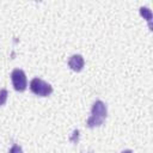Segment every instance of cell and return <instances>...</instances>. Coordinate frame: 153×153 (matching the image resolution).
<instances>
[{
    "instance_id": "obj_1",
    "label": "cell",
    "mask_w": 153,
    "mask_h": 153,
    "mask_svg": "<svg viewBox=\"0 0 153 153\" xmlns=\"http://www.w3.org/2000/svg\"><path fill=\"white\" fill-rule=\"evenodd\" d=\"M91 112H92V115L88 117V120L86 122L87 127L88 128H96V127L102 126L104 120L106 118V114H108L105 104L102 100H96L92 105Z\"/></svg>"
},
{
    "instance_id": "obj_2",
    "label": "cell",
    "mask_w": 153,
    "mask_h": 153,
    "mask_svg": "<svg viewBox=\"0 0 153 153\" xmlns=\"http://www.w3.org/2000/svg\"><path fill=\"white\" fill-rule=\"evenodd\" d=\"M30 90L32 93L39 97H48L53 92V87L39 78H33L30 81Z\"/></svg>"
},
{
    "instance_id": "obj_3",
    "label": "cell",
    "mask_w": 153,
    "mask_h": 153,
    "mask_svg": "<svg viewBox=\"0 0 153 153\" xmlns=\"http://www.w3.org/2000/svg\"><path fill=\"white\" fill-rule=\"evenodd\" d=\"M11 79H12V84H13V87L16 91H19V92H23L26 90V86H27V80H26V75L25 73L17 68L14 69L12 73H11Z\"/></svg>"
},
{
    "instance_id": "obj_4",
    "label": "cell",
    "mask_w": 153,
    "mask_h": 153,
    "mask_svg": "<svg viewBox=\"0 0 153 153\" xmlns=\"http://www.w3.org/2000/svg\"><path fill=\"white\" fill-rule=\"evenodd\" d=\"M84 65H85V61H84V57L79 54H75V55H72L68 60V66L71 67L72 71L74 72H80L82 68H84Z\"/></svg>"
},
{
    "instance_id": "obj_5",
    "label": "cell",
    "mask_w": 153,
    "mask_h": 153,
    "mask_svg": "<svg viewBox=\"0 0 153 153\" xmlns=\"http://www.w3.org/2000/svg\"><path fill=\"white\" fill-rule=\"evenodd\" d=\"M140 14L148 22V25H149V27L152 29V25H151V20H152V12H151V10L148 8V7H141L140 8Z\"/></svg>"
},
{
    "instance_id": "obj_6",
    "label": "cell",
    "mask_w": 153,
    "mask_h": 153,
    "mask_svg": "<svg viewBox=\"0 0 153 153\" xmlns=\"http://www.w3.org/2000/svg\"><path fill=\"white\" fill-rule=\"evenodd\" d=\"M7 96H8V92L6 88H1L0 90V106L4 105L7 100Z\"/></svg>"
},
{
    "instance_id": "obj_7",
    "label": "cell",
    "mask_w": 153,
    "mask_h": 153,
    "mask_svg": "<svg viewBox=\"0 0 153 153\" xmlns=\"http://www.w3.org/2000/svg\"><path fill=\"white\" fill-rule=\"evenodd\" d=\"M8 153H23V149H22L20 146H18V145H13V146L11 147V149H10Z\"/></svg>"
},
{
    "instance_id": "obj_8",
    "label": "cell",
    "mask_w": 153,
    "mask_h": 153,
    "mask_svg": "<svg viewBox=\"0 0 153 153\" xmlns=\"http://www.w3.org/2000/svg\"><path fill=\"white\" fill-rule=\"evenodd\" d=\"M78 137H79V130H74V131L72 133V136H71V141H72V142H74V143H76V141H78Z\"/></svg>"
},
{
    "instance_id": "obj_9",
    "label": "cell",
    "mask_w": 153,
    "mask_h": 153,
    "mask_svg": "<svg viewBox=\"0 0 153 153\" xmlns=\"http://www.w3.org/2000/svg\"><path fill=\"white\" fill-rule=\"evenodd\" d=\"M122 153H133V151H131V149H126V151H123Z\"/></svg>"
}]
</instances>
